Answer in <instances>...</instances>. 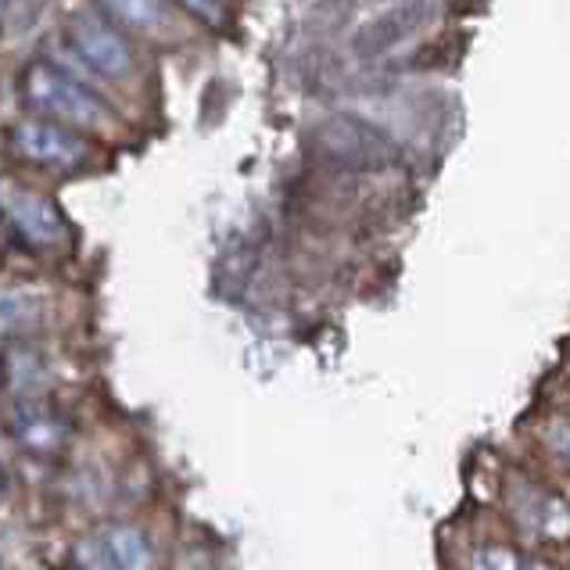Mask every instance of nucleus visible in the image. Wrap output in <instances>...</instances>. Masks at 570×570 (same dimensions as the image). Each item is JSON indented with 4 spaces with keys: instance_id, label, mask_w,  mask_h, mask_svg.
Here are the masks:
<instances>
[{
    "instance_id": "nucleus-9",
    "label": "nucleus",
    "mask_w": 570,
    "mask_h": 570,
    "mask_svg": "<svg viewBox=\"0 0 570 570\" xmlns=\"http://www.w3.org/2000/svg\"><path fill=\"white\" fill-rule=\"evenodd\" d=\"M105 542H108L111 560H116V570H148L151 546L137 528H116Z\"/></svg>"
},
{
    "instance_id": "nucleus-4",
    "label": "nucleus",
    "mask_w": 570,
    "mask_h": 570,
    "mask_svg": "<svg viewBox=\"0 0 570 570\" xmlns=\"http://www.w3.org/2000/svg\"><path fill=\"white\" fill-rule=\"evenodd\" d=\"M69 40L72 51L83 58L94 72H101L111 83H122V79L134 76V47L122 37V29L105 19V14L94 11H79L69 19Z\"/></svg>"
},
{
    "instance_id": "nucleus-1",
    "label": "nucleus",
    "mask_w": 570,
    "mask_h": 570,
    "mask_svg": "<svg viewBox=\"0 0 570 570\" xmlns=\"http://www.w3.org/2000/svg\"><path fill=\"white\" fill-rule=\"evenodd\" d=\"M22 101L32 108V116L55 119L72 129H105L111 126V111L90 83L65 72L61 65L37 58L22 72Z\"/></svg>"
},
{
    "instance_id": "nucleus-2",
    "label": "nucleus",
    "mask_w": 570,
    "mask_h": 570,
    "mask_svg": "<svg viewBox=\"0 0 570 570\" xmlns=\"http://www.w3.org/2000/svg\"><path fill=\"white\" fill-rule=\"evenodd\" d=\"M11 151L32 161V166L72 173L94 158V144L72 126H61L43 116H26L11 126Z\"/></svg>"
},
{
    "instance_id": "nucleus-12",
    "label": "nucleus",
    "mask_w": 570,
    "mask_h": 570,
    "mask_svg": "<svg viewBox=\"0 0 570 570\" xmlns=\"http://www.w3.org/2000/svg\"><path fill=\"white\" fill-rule=\"evenodd\" d=\"M76 560H79V570H116L108 542H83L76 549Z\"/></svg>"
},
{
    "instance_id": "nucleus-7",
    "label": "nucleus",
    "mask_w": 570,
    "mask_h": 570,
    "mask_svg": "<svg viewBox=\"0 0 570 570\" xmlns=\"http://www.w3.org/2000/svg\"><path fill=\"white\" fill-rule=\"evenodd\" d=\"M43 320V298L32 295L29 287H0V331L26 334L40 327Z\"/></svg>"
},
{
    "instance_id": "nucleus-10",
    "label": "nucleus",
    "mask_w": 570,
    "mask_h": 570,
    "mask_svg": "<svg viewBox=\"0 0 570 570\" xmlns=\"http://www.w3.org/2000/svg\"><path fill=\"white\" fill-rule=\"evenodd\" d=\"M176 8H184L187 14H194L202 26L208 29H223L230 22V8H226V0H173Z\"/></svg>"
},
{
    "instance_id": "nucleus-8",
    "label": "nucleus",
    "mask_w": 570,
    "mask_h": 570,
    "mask_svg": "<svg viewBox=\"0 0 570 570\" xmlns=\"http://www.w3.org/2000/svg\"><path fill=\"white\" fill-rule=\"evenodd\" d=\"M14 434L37 449H55L65 438V428L47 410H40V405H22L14 413Z\"/></svg>"
},
{
    "instance_id": "nucleus-3",
    "label": "nucleus",
    "mask_w": 570,
    "mask_h": 570,
    "mask_svg": "<svg viewBox=\"0 0 570 570\" xmlns=\"http://www.w3.org/2000/svg\"><path fill=\"white\" fill-rule=\"evenodd\" d=\"M0 216H4L11 230L37 252L61 248V244L69 240V223H65L61 208L37 187L0 180Z\"/></svg>"
},
{
    "instance_id": "nucleus-11",
    "label": "nucleus",
    "mask_w": 570,
    "mask_h": 570,
    "mask_svg": "<svg viewBox=\"0 0 570 570\" xmlns=\"http://www.w3.org/2000/svg\"><path fill=\"white\" fill-rule=\"evenodd\" d=\"M474 570H542V567L524 560V557H517V552H510V549H484V552H478Z\"/></svg>"
},
{
    "instance_id": "nucleus-5",
    "label": "nucleus",
    "mask_w": 570,
    "mask_h": 570,
    "mask_svg": "<svg viewBox=\"0 0 570 570\" xmlns=\"http://www.w3.org/2000/svg\"><path fill=\"white\" fill-rule=\"evenodd\" d=\"M320 148L348 166H387L395 158V144L355 119H331L320 126Z\"/></svg>"
},
{
    "instance_id": "nucleus-6",
    "label": "nucleus",
    "mask_w": 570,
    "mask_h": 570,
    "mask_svg": "<svg viewBox=\"0 0 570 570\" xmlns=\"http://www.w3.org/2000/svg\"><path fill=\"white\" fill-rule=\"evenodd\" d=\"M97 8L119 29L134 32H161L176 22L173 0H97Z\"/></svg>"
}]
</instances>
